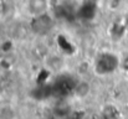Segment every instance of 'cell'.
<instances>
[{"instance_id": "obj_1", "label": "cell", "mask_w": 128, "mask_h": 119, "mask_svg": "<svg viewBox=\"0 0 128 119\" xmlns=\"http://www.w3.org/2000/svg\"><path fill=\"white\" fill-rule=\"evenodd\" d=\"M118 67V58L113 53H102L96 62V68L100 70V73L106 75L113 72Z\"/></svg>"}, {"instance_id": "obj_2", "label": "cell", "mask_w": 128, "mask_h": 119, "mask_svg": "<svg viewBox=\"0 0 128 119\" xmlns=\"http://www.w3.org/2000/svg\"><path fill=\"white\" fill-rule=\"evenodd\" d=\"M48 6H50L48 0H28L25 4V10L28 15L34 19L47 14Z\"/></svg>"}]
</instances>
